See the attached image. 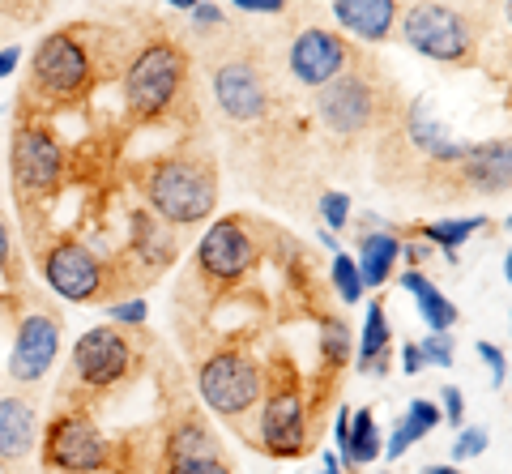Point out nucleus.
Here are the masks:
<instances>
[{"instance_id":"obj_1","label":"nucleus","mask_w":512,"mask_h":474,"mask_svg":"<svg viewBox=\"0 0 512 474\" xmlns=\"http://www.w3.org/2000/svg\"><path fill=\"white\" fill-rule=\"evenodd\" d=\"M120 30L111 26H60L43 35L30 52L26 65V86L13 112L26 116H56L64 107H82L94 86L103 82V65L116 60Z\"/></svg>"},{"instance_id":"obj_2","label":"nucleus","mask_w":512,"mask_h":474,"mask_svg":"<svg viewBox=\"0 0 512 474\" xmlns=\"http://www.w3.org/2000/svg\"><path fill=\"white\" fill-rule=\"evenodd\" d=\"M192 60L175 39L141 43L124 65V116L128 124L154 129L180 112L184 94L192 90Z\"/></svg>"},{"instance_id":"obj_3","label":"nucleus","mask_w":512,"mask_h":474,"mask_svg":"<svg viewBox=\"0 0 512 474\" xmlns=\"http://www.w3.org/2000/svg\"><path fill=\"white\" fill-rule=\"evenodd\" d=\"M146 210L167 227H197L218 210V163L210 150H175L146 180Z\"/></svg>"},{"instance_id":"obj_4","label":"nucleus","mask_w":512,"mask_h":474,"mask_svg":"<svg viewBox=\"0 0 512 474\" xmlns=\"http://www.w3.org/2000/svg\"><path fill=\"white\" fill-rule=\"evenodd\" d=\"M64 171H69V154H64L56 129L47 116L13 112V146H9V180H13V205L22 210L26 227L35 223L39 205H52Z\"/></svg>"},{"instance_id":"obj_5","label":"nucleus","mask_w":512,"mask_h":474,"mask_svg":"<svg viewBox=\"0 0 512 474\" xmlns=\"http://www.w3.org/2000/svg\"><path fill=\"white\" fill-rule=\"evenodd\" d=\"M30 252H35V265H39V278L47 282V291L69 299V304H103V299L116 304L124 291H133V282L120 274L124 265H111L90 244L73 240V235L30 240Z\"/></svg>"},{"instance_id":"obj_6","label":"nucleus","mask_w":512,"mask_h":474,"mask_svg":"<svg viewBox=\"0 0 512 474\" xmlns=\"http://www.w3.org/2000/svg\"><path fill=\"white\" fill-rule=\"evenodd\" d=\"M137 334H128L120 325H94L82 338L73 342L69 355V385H64V398L77 389L86 406L90 398H103V393L120 389L128 376L141 368V351H137Z\"/></svg>"},{"instance_id":"obj_7","label":"nucleus","mask_w":512,"mask_h":474,"mask_svg":"<svg viewBox=\"0 0 512 474\" xmlns=\"http://www.w3.org/2000/svg\"><path fill=\"white\" fill-rule=\"evenodd\" d=\"M13 304V351H9V376L22 385H35L52 372L64 338V316L43 295L26 291L22 282H9Z\"/></svg>"},{"instance_id":"obj_8","label":"nucleus","mask_w":512,"mask_h":474,"mask_svg":"<svg viewBox=\"0 0 512 474\" xmlns=\"http://www.w3.org/2000/svg\"><path fill=\"white\" fill-rule=\"evenodd\" d=\"M265 385H269L265 363L252 351H244V346H218V351L205 355L201 368H197L201 402L227 423H239L248 410L261 406Z\"/></svg>"},{"instance_id":"obj_9","label":"nucleus","mask_w":512,"mask_h":474,"mask_svg":"<svg viewBox=\"0 0 512 474\" xmlns=\"http://www.w3.org/2000/svg\"><path fill=\"white\" fill-rule=\"evenodd\" d=\"M43 466L60 474H103L116 466L107 432L94 423L86 406H64L43 432Z\"/></svg>"},{"instance_id":"obj_10","label":"nucleus","mask_w":512,"mask_h":474,"mask_svg":"<svg viewBox=\"0 0 512 474\" xmlns=\"http://www.w3.org/2000/svg\"><path fill=\"white\" fill-rule=\"evenodd\" d=\"M359 65L363 69L350 65L342 77H333L329 86H320L316 112L338 141H355V137L372 133L380 124V103H384L380 77L372 69V60H359Z\"/></svg>"},{"instance_id":"obj_11","label":"nucleus","mask_w":512,"mask_h":474,"mask_svg":"<svg viewBox=\"0 0 512 474\" xmlns=\"http://www.w3.org/2000/svg\"><path fill=\"white\" fill-rule=\"evenodd\" d=\"M402 39L427 60L440 65H474L478 56V39L466 22V13L440 5V0H419L406 9L402 18Z\"/></svg>"},{"instance_id":"obj_12","label":"nucleus","mask_w":512,"mask_h":474,"mask_svg":"<svg viewBox=\"0 0 512 474\" xmlns=\"http://www.w3.org/2000/svg\"><path fill=\"white\" fill-rule=\"evenodd\" d=\"M256 257H261V252H256L248 218L227 214V218H218V223L201 235L192 270H197V278L205 282V287L231 291V287H239V282L256 270Z\"/></svg>"},{"instance_id":"obj_13","label":"nucleus","mask_w":512,"mask_h":474,"mask_svg":"<svg viewBox=\"0 0 512 474\" xmlns=\"http://www.w3.org/2000/svg\"><path fill=\"white\" fill-rule=\"evenodd\" d=\"M261 445L269 457H303L312 449V428H308V406H303V393L295 389V381H278L265 385L261 398V436L252 440Z\"/></svg>"},{"instance_id":"obj_14","label":"nucleus","mask_w":512,"mask_h":474,"mask_svg":"<svg viewBox=\"0 0 512 474\" xmlns=\"http://www.w3.org/2000/svg\"><path fill=\"white\" fill-rule=\"evenodd\" d=\"M214 99L231 124H261L274 107V90L252 56H227L214 65Z\"/></svg>"},{"instance_id":"obj_15","label":"nucleus","mask_w":512,"mask_h":474,"mask_svg":"<svg viewBox=\"0 0 512 474\" xmlns=\"http://www.w3.org/2000/svg\"><path fill=\"white\" fill-rule=\"evenodd\" d=\"M291 77L299 86H329L333 77H342L350 65H355V47H350L342 35H333V30H320V26H308L299 30L295 43H291Z\"/></svg>"},{"instance_id":"obj_16","label":"nucleus","mask_w":512,"mask_h":474,"mask_svg":"<svg viewBox=\"0 0 512 474\" xmlns=\"http://www.w3.org/2000/svg\"><path fill=\"white\" fill-rule=\"evenodd\" d=\"M436 171H453V180L470 193H508L512 188V137H491L478 141V146H466V154L457 158L453 167H436Z\"/></svg>"},{"instance_id":"obj_17","label":"nucleus","mask_w":512,"mask_h":474,"mask_svg":"<svg viewBox=\"0 0 512 474\" xmlns=\"http://www.w3.org/2000/svg\"><path fill=\"white\" fill-rule=\"evenodd\" d=\"M402 133L410 137V146L419 150L431 167H453L457 158L466 154V141L448 137V124L440 120V112H436V103H431V99H414L410 103Z\"/></svg>"},{"instance_id":"obj_18","label":"nucleus","mask_w":512,"mask_h":474,"mask_svg":"<svg viewBox=\"0 0 512 474\" xmlns=\"http://www.w3.org/2000/svg\"><path fill=\"white\" fill-rule=\"evenodd\" d=\"M133 235H128V261L141 270V282L163 278V270L175 265V240L163 218H154L150 210H133Z\"/></svg>"},{"instance_id":"obj_19","label":"nucleus","mask_w":512,"mask_h":474,"mask_svg":"<svg viewBox=\"0 0 512 474\" xmlns=\"http://www.w3.org/2000/svg\"><path fill=\"white\" fill-rule=\"evenodd\" d=\"M39 445V410L30 398H0V470L22 466Z\"/></svg>"},{"instance_id":"obj_20","label":"nucleus","mask_w":512,"mask_h":474,"mask_svg":"<svg viewBox=\"0 0 512 474\" xmlns=\"http://www.w3.org/2000/svg\"><path fill=\"white\" fill-rule=\"evenodd\" d=\"M397 0H333V18L363 43H384L397 26Z\"/></svg>"},{"instance_id":"obj_21","label":"nucleus","mask_w":512,"mask_h":474,"mask_svg":"<svg viewBox=\"0 0 512 474\" xmlns=\"http://www.w3.org/2000/svg\"><path fill=\"white\" fill-rule=\"evenodd\" d=\"M389 368H393V334H389V321H384V304L372 299V304H367L363 334H359V372L384 376Z\"/></svg>"},{"instance_id":"obj_22","label":"nucleus","mask_w":512,"mask_h":474,"mask_svg":"<svg viewBox=\"0 0 512 474\" xmlns=\"http://www.w3.org/2000/svg\"><path fill=\"white\" fill-rule=\"evenodd\" d=\"M397 257H402V240L389 231H372V235H363L359 240V278H363V287H384L393 274V265Z\"/></svg>"},{"instance_id":"obj_23","label":"nucleus","mask_w":512,"mask_h":474,"mask_svg":"<svg viewBox=\"0 0 512 474\" xmlns=\"http://www.w3.org/2000/svg\"><path fill=\"white\" fill-rule=\"evenodd\" d=\"M402 287H406L414 299H419V316L427 321L431 334H448V329L457 325V316H461L457 304H448L436 282H427L419 270H406V274H402Z\"/></svg>"},{"instance_id":"obj_24","label":"nucleus","mask_w":512,"mask_h":474,"mask_svg":"<svg viewBox=\"0 0 512 474\" xmlns=\"http://www.w3.org/2000/svg\"><path fill=\"white\" fill-rule=\"evenodd\" d=\"M440 419H444V415H440V406H436V402L414 398V402L406 406V419L393 428V440L384 445V453H389V457H402L410 445H419V440H423L431 428H440Z\"/></svg>"},{"instance_id":"obj_25","label":"nucleus","mask_w":512,"mask_h":474,"mask_svg":"<svg viewBox=\"0 0 512 474\" xmlns=\"http://www.w3.org/2000/svg\"><path fill=\"white\" fill-rule=\"evenodd\" d=\"M184 457H218L214 432L197 415H184L167 436V462H184Z\"/></svg>"},{"instance_id":"obj_26","label":"nucleus","mask_w":512,"mask_h":474,"mask_svg":"<svg viewBox=\"0 0 512 474\" xmlns=\"http://www.w3.org/2000/svg\"><path fill=\"white\" fill-rule=\"evenodd\" d=\"M384 453L380 432H376V415L367 406H359V415H350V436H346V470H359L367 462H376Z\"/></svg>"},{"instance_id":"obj_27","label":"nucleus","mask_w":512,"mask_h":474,"mask_svg":"<svg viewBox=\"0 0 512 474\" xmlns=\"http://www.w3.org/2000/svg\"><path fill=\"white\" fill-rule=\"evenodd\" d=\"M491 223V218L483 214H470V218H444V223H427L423 235H427V244H440L444 248V257L448 261H457V248L470 240L474 231H483Z\"/></svg>"},{"instance_id":"obj_28","label":"nucleus","mask_w":512,"mask_h":474,"mask_svg":"<svg viewBox=\"0 0 512 474\" xmlns=\"http://www.w3.org/2000/svg\"><path fill=\"white\" fill-rule=\"evenodd\" d=\"M350 355H355V342H350V329L346 321L338 316H325V325H320V359H325L329 372H342Z\"/></svg>"},{"instance_id":"obj_29","label":"nucleus","mask_w":512,"mask_h":474,"mask_svg":"<svg viewBox=\"0 0 512 474\" xmlns=\"http://www.w3.org/2000/svg\"><path fill=\"white\" fill-rule=\"evenodd\" d=\"M333 287H338V295L346 299V304H363V278H359V265H355V257H346V252H338L333 257Z\"/></svg>"},{"instance_id":"obj_30","label":"nucleus","mask_w":512,"mask_h":474,"mask_svg":"<svg viewBox=\"0 0 512 474\" xmlns=\"http://www.w3.org/2000/svg\"><path fill=\"white\" fill-rule=\"evenodd\" d=\"M107 316L120 329H137V325H146V304L141 299H116V304H107Z\"/></svg>"},{"instance_id":"obj_31","label":"nucleus","mask_w":512,"mask_h":474,"mask_svg":"<svg viewBox=\"0 0 512 474\" xmlns=\"http://www.w3.org/2000/svg\"><path fill=\"white\" fill-rule=\"evenodd\" d=\"M320 218L329 223V231H342L350 223V197L346 193H325L320 197Z\"/></svg>"},{"instance_id":"obj_32","label":"nucleus","mask_w":512,"mask_h":474,"mask_svg":"<svg viewBox=\"0 0 512 474\" xmlns=\"http://www.w3.org/2000/svg\"><path fill=\"white\" fill-rule=\"evenodd\" d=\"M423 363H436V368H453V338L448 334H431L419 342Z\"/></svg>"},{"instance_id":"obj_33","label":"nucleus","mask_w":512,"mask_h":474,"mask_svg":"<svg viewBox=\"0 0 512 474\" xmlns=\"http://www.w3.org/2000/svg\"><path fill=\"white\" fill-rule=\"evenodd\" d=\"M167 474H231L222 457H184V462H167Z\"/></svg>"},{"instance_id":"obj_34","label":"nucleus","mask_w":512,"mask_h":474,"mask_svg":"<svg viewBox=\"0 0 512 474\" xmlns=\"http://www.w3.org/2000/svg\"><path fill=\"white\" fill-rule=\"evenodd\" d=\"M478 453H487V432L483 428L457 432V440H453V462H470V457H478Z\"/></svg>"},{"instance_id":"obj_35","label":"nucleus","mask_w":512,"mask_h":474,"mask_svg":"<svg viewBox=\"0 0 512 474\" xmlns=\"http://www.w3.org/2000/svg\"><path fill=\"white\" fill-rule=\"evenodd\" d=\"M440 398H444V419L461 432V419H466V398H461V389L457 385H444Z\"/></svg>"},{"instance_id":"obj_36","label":"nucleus","mask_w":512,"mask_h":474,"mask_svg":"<svg viewBox=\"0 0 512 474\" xmlns=\"http://www.w3.org/2000/svg\"><path fill=\"white\" fill-rule=\"evenodd\" d=\"M478 355L487 359V368H491V381L500 385L504 376H508V359H504V351H500V346H491V342H478Z\"/></svg>"},{"instance_id":"obj_37","label":"nucleus","mask_w":512,"mask_h":474,"mask_svg":"<svg viewBox=\"0 0 512 474\" xmlns=\"http://www.w3.org/2000/svg\"><path fill=\"white\" fill-rule=\"evenodd\" d=\"M0 274H5V282H18V274H13V235L5 218H0Z\"/></svg>"},{"instance_id":"obj_38","label":"nucleus","mask_w":512,"mask_h":474,"mask_svg":"<svg viewBox=\"0 0 512 474\" xmlns=\"http://www.w3.org/2000/svg\"><path fill=\"white\" fill-rule=\"evenodd\" d=\"M192 26H197V30H210V26H227V18H222L218 5H205V0H201V5L192 9Z\"/></svg>"},{"instance_id":"obj_39","label":"nucleus","mask_w":512,"mask_h":474,"mask_svg":"<svg viewBox=\"0 0 512 474\" xmlns=\"http://www.w3.org/2000/svg\"><path fill=\"white\" fill-rule=\"evenodd\" d=\"M231 5L244 9V13H282L286 0H231Z\"/></svg>"},{"instance_id":"obj_40","label":"nucleus","mask_w":512,"mask_h":474,"mask_svg":"<svg viewBox=\"0 0 512 474\" xmlns=\"http://www.w3.org/2000/svg\"><path fill=\"white\" fill-rule=\"evenodd\" d=\"M402 372L406 376H419L423 372V355H419V346H414V342L402 346Z\"/></svg>"},{"instance_id":"obj_41","label":"nucleus","mask_w":512,"mask_h":474,"mask_svg":"<svg viewBox=\"0 0 512 474\" xmlns=\"http://www.w3.org/2000/svg\"><path fill=\"white\" fill-rule=\"evenodd\" d=\"M18 65H22V47H18V43H13V47H0V77H9Z\"/></svg>"},{"instance_id":"obj_42","label":"nucleus","mask_w":512,"mask_h":474,"mask_svg":"<svg viewBox=\"0 0 512 474\" xmlns=\"http://www.w3.org/2000/svg\"><path fill=\"white\" fill-rule=\"evenodd\" d=\"M333 436H338V449H342V462H346V436H350V410H338V423H333Z\"/></svg>"},{"instance_id":"obj_43","label":"nucleus","mask_w":512,"mask_h":474,"mask_svg":"<svg viewBox=\"0 0 512 474\" xmlns=\"http://www.w3.org/2000/svg\"><path fill=\"white\" fill-rule=\"evenodd\" d=\"M320 474H342V466H338V457H333V453H325V462H320Z\"/></svg>"},{"instance_id":"obj_44","label":"nucleus","mask_w":512,"mask_h":474,"mask_svg":"<svg viewBox=\"0 0 512 474\" xmlns=\"http://www.w3.org/2000/svg\"><path fill=\"white\" fill-rule=\"evenodd\" d=\"M163 5H171V9H188V13H192V9L201 5V0H163Z\"/></svg>"},{"instance_id":"obj_45","label":"nucleus","mask_w":512,"mask_h":474,"mask_svg":"<svg viewBox=\"0 0 512 474\" xmlns=\"http://www.w3.org/2000/svg\"><path fill=\"white\" fill-rule=\"evenodd\" d=\"M419 474H461L457 466H427V470H419Z\"/></svg>"},{"instance_id":"obj_46","label":"nucleus","mask_w":512,"mask_h":474,"mask_svg":"<svg viewBox=\"0 0 512 474\" xmlns=\"http://www.w3.org/2000/svg\"><path fill=\"white\" fill-rule=\"evenodd\" d=\"M504 274H508V282H512V252H508V261H504Z\"/></svg>"},{"instance_id":"obj_47","label":"nucleus","mask_w":512,"mask_h":474,"mask_svg":"<svg viewBox=\"0 0 512 474\" xmlns=\"http://www.w3.org/2000/svg\"><path fill=\"white\" fill-rule=\"evenodd\" d=\"M504 13H508V26H512V0H504Z\"/></svg>"},{"instance_id":"obj_48","label":"nucleus","mask_w":512,"mask_h":474,"mask_svg":"<svg viewBox=\"0 0 512 474\" xmlns=\"http://www.w3.org/2000/svg\"><path fill=\"white\" fill-rule=\"evenodd\" d=\"M508 227H512V218H508Z\"/></svg>"},{"instance_id":"obj_49","label":"nucleus","mask_w":512,"mask_h":474,"mask_svg":"<svg viewBox=\"0 0 512 474\" xmlns=\"http://www.w3.org/2000/svg\"><path fill=\"white\" fill-rule=\"evenodd\" d=\"M508 376H512V372H508Z\"/></svg>"}]
</instances>
